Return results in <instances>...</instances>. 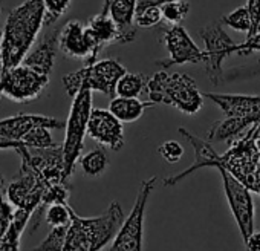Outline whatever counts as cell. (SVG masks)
Here are the masks:
<instances>
[{"instance_id":"cell-32","label":"cell","mask_w":260,"mask_h":251,"mask_svg":"<svg viewBox=\"0 0 260 251\" xmlns=\"http://www.w3.org/2000/svg\"><path fill=\"white\" fill-rule=\"evenodd\" d=\"M158 152L159 155L169 163V164H175L178 163L182 156H184V147L175 141V140H169V141H164L159 147H158Z\"/></svg>"},{"instance_id":"cell-24","label":"cell","mask_w":260,"mask_h":251,"mask_svg":"<svg viewBox=\"0 0 260 251\" xmlns=\"http://www.w3.org/2000/svg\"><path fill=\"white\" fill-rule=\"evenodd\" d=\"M22 143L26 147H31V149H48V147L57 146V143L54 141V138L51 135V129L45 128V125H37V128H32L22 138Z\"/></svg>"},{"instance_id":"cell-22","label":"cell","mask_w":260,"mask_h":251,"mask_svg":"<svg viewBox=\"0 0 260 251\" xmlns=\"http://www.w3.org/2000/svg\"><path fill=\"white\" fill-rule=\"evenodd\" d=\"M146 83H147V77L144 74L125 72L116 81L115 95L116 97H127V98H138L144 92Z\"/></svg>"},{"instance_id":"cell-3","label":"cell","mask_w":260,"mask_h":251,"mask_svg":"<svg viewBox=\"0 0 260 251\" xmlns=\"http://www.w3.org/2000/svg\"><path fill=\"white\" fill-rule=\"evenodd\" d=\"M144 92L149 101L173 106L187 115H196L204 107V95L188 74L158 71L147 78Z\"/></svg>"},{"instance_id":"cell-18","label":"cell","mask_w":260,"mask_h":251,"mask_svg":"<svg viewBox=\"0 0 260 251\" xmlns=\"http://www.w3.org/2000/svg\"><path fill=\"white\" fill-rule=\"evenodd\" d=\"M137 2L138 0H104L103 2L101 11L106 13L116 25L121 36V45L132 43L137 39Z\"/></svg>"},{"instance_id":"cell-1","label":"cell","mask_w":260,"mask_h":251,"mask_svg":"<svg viewBox=\"0 0 260 251\" xmlns=\"http://www.w3.org/2000/svg\"><path fill=\"white\" fill-rule=\"evenodd\" d=\"M43 0H25L10 11L0 34V61L4 72L23 61L43 28Z\"/></svg>"},{"instance_id":"cell-37","label":"cell","mask_w":260,"mask_h":251,"mask_svg":"<svg viewBox=\"0 0 260 251\" xmlns=\"http://www.w3.org/2000/svg\"><path fill=\"white\" fill-rule=\"evenodd\" d=\"M25 146L22 141H13V140H7L4 137H0V150H17L19 147Z\"/></svg>"},{"instance_id":"cell-39","label":"cell","mask_w":260,"mask_h":251,"mask_svg":"<svg viewBox=\"0 0 260 251\" xmlns=\"http://www.w3.org/2000/svg\"><path fill=\"white\" fill-rule=\"evenodd\" d=\"M2 74H4V71H2V61H0V78H2Z\"/></svg>"},{"instance_id":"cell-19","label":"cell","mask_w":260,"mask_h":251,"mask_svg":"<svg viewBox=\"0 0 260 251\" xmlns=\"http://www.w3.org/2000/svg\"><path fill=\"white\" fill-rule=\"evenodd\" d=\"M152 101H143L140 98H127V97H113L109 104V112L116 116L121 122H135L138 121L146 109L155 107Z\"/></svg>"},{"instance_id":"cell-27","label":"cell","mask_w":260,"mask_h":251,"mask_svg":"<svg viewBox=\"0 0 260 251\" xmlns=\"http://www.w3.org/2000/svg\"><path fill=\"white\" fill-rule=\"evenodd\" d=\"M69 225H61V227H51V231L48 233V236L42 240V243H39L37 246H34L29 251H61L64 239H66V231H68Z\"/></svg>"},{"instance_id":"cell-6","label":"cell","mask_w":260,"mask_h":251,"mask_svg":"<svg viewBox=\"0 0 260 251\" xmlns=\"http://www.w3.org/2000/svg\"><path fill=\"white\" fill-rule=\"evenodd\" d=\"M156 181L158 178L152 176L150 179L141 182L135 204L132 210H130L128 216L119 225L115 237L112 239V245L107 251H143L146 207L152 192L155 190Z\"/></svg>"},{"instance_id":"cell-26","label":"cell","mask_w":260,"mask_h":251,"mask_svg":"<svg viewBox=\"0 0 260 251\" xmlns=\"http://www.w3.org/2000/svg\"><path fill=\"white\" fill-rule=\"evenodd\" d=\"M72 0H43L45 5V17L43 26H54L58 19H61L71 8Z\"/></svg>"},{"instance_id":"cell-8","label":"cell","mask_w":260,"mask_h":251,"mask_svg":"<svg viewBox=\"0 0 260 251\" xmlns=\"http://www.w3.org/2000/svg\"><path fill=\"white\" fill-rule=\"evenodd\" d=\"M199 36L205 43V72L210 81L217 86L223 80V60L234 54L237 43L225 33L220 22H211L199 29Z\"/></svg>"},{"instance_id":"cell-20","label":"cell","mask_w":260,"mask_h":251,"mask_svg":"<svg viewBox=\"0 0 260 251\" xmlns=\"http://www.w3.org/2000/svg\"><path fill=\"white\" fill-rule=\"evenodd\" d=\"M251 125H254V122L248 118L225 116L222 119H217L208 131V143H222L233 140Z\"/></svg>"},{"instance_id":"cell-9","label":"cell","mask_w":260,"mask_h":251,"mask_svg":"<svg viewBox=\"0 0 260 251\" xmlns=\"http://www.w3.org/2000/svg\"><path fill=\"white\" fill-rule=\"evenodd\" d=\"M214 169H217L222 176L223 192H225L228 205L239 227L240 237L245 243V240L254 230V204H252L251 192L239 179H236L230 172H226L222 166L216 164Z\"/></svg>"},{"instance_id":"cell-15","label":"cell","mask_w":260,"mask_h":251,"mask_svg":"<svg viewBox=\"0 0 260 251\" xmlns=\"http://www.w3.org/2000/svg\"><path fill=\"white\" fill-rule=\"evenodd\" d=\"M37 125H45L48 129H64V121L36 113H19L14 116H8L0 119V137L13 141H22V138Z\"/></svg>"},{"instance_id":"cell-38","label":"cell","mask_w":260,"mask_h":251,"mask_svg":"<svg viewBox=\"0 0 260 251\" xmlns=\"http://www.w3.org/2000/svg\"><path fill=\"white\" fill-rule=\"evenodd\" d=\"M170 2H178V0H138L137 2V7H162L166 4H170Z\"/></svg>"},{"instance_id":"cell-36","label":"cell","mask_w":260,"mask_h":251,"mask_svg":"<svg viewBox=\"0 0 260 251\" xmlns=\"http://www.w3.org/2000/svg\"><path fill=\"white\" fill-rule=\"evenodd\" d=\"M243 245L246 251H260V227L257 230H252Z\"/></svg>"},{"instance_id":"cell-14","label":"cell","mask_w":260,"mask_h":251,"mask_svg":"<svg viewBox=\"0 0 260 251\" xmlns=\"http://www.w3.org/2000/svg\"><path fill=\"white\" fill-rule=\"evenodd\" d=\"M86 135L98 143L101 147L118 152L124 146V128L122 122L113 116L109 109H93L90 110L87 121Z\"/></svg>"},{"instance_id":"cell-2","label":"cell","mask_w":260,"mask_h":251,"mask_svg":"<svg viewBox=\"0 0 260 251\" xmlns=\"http://www.w3.org/2000/svg\"><path fill=\"white\" fill-rule=\"evenodd\" d=\"M122 221L124 213L116 201L93 217H81L71 208V222L61 251H101L112 242Z\"/></svg>"},{"instance_id":"cell-13","label":"cell","mask_w":260,"mask_h":251,"mask_svg":"<svg viewBox=\"0 0 260 251\" xmlns=\"http://www.w3.org/2000/svg\"><path fill=\"white\" fill-rule=\"evenodd\" d=\"M58 51L74 60H83L86 65L96 61L103 51L95 39L87 31V26L80 20H69L61 26L58 37Z\"/></svg>"},{"instance_id":"cell-17","label":"cell","mask_w":260,"mask_h":251,"mask_svg":"<svg viewBox=\"0 0 260 251\" xmlns=\"http://www.w3.org/2000/svg\"><path fill=\"white\" fill-rule=\"evenodd\" d=\"M60 31L61 26H55L52 29H49L43 39L34 46L31 48V51L26 54V57L23 58V65L34 69L36 72L49 77L54 71V65H55V57L58 52V37H60Z\"/></svg>"},{"instance_id":"cell-10","label":"cell","mask_w":260,"mask_h":251,"mask_svg":"<svg viewBox=\"0 0 260 251\" xmlns=\"http://www.w3.org/2000/svg\"><path fill=\"white\" fill-rule=\"evenodd\" d=\"M46 187L48 185L42 181L37 172L22 161L17 176L7 187V198L11 205H14L17 210L29 213L32 217L34 211L42 202Z\"/></svg>"},{"instance_id":"cell-40","label":"cell","mask_w":260,"mask_h":251,"mask_svg":"<svg viewBox=\"0 0 260 251\" xmlns=\"http://www.w3.org/2000/svg\"><path fill=\"white\" fill-rule=\"evenodd\" d=\"M258 31H260V23H258V28H257V33H258Z\"/></svg>"},{"instance_id":"cell-28","label":"cell","mask_w":260,"mask_h":251,"mask_svg":"<svg viewBox=\"0 0 260 251\" xmlns=\"http://www.w3.org/2000/svg\"><path fill=\"white\" fill-rule=\"evenodd\" d=\"M220 23L225 25V26H230L234 31L248 34L249 28H251V22H249V14L246 11V7H239L234 11L225 14L220 19Z\"/></svg>"},{"instance_id":"cell-41","label":"cell","mask_w":260,"mask_h":251,"mask_svg":"<svg viewBox=\"0 0 260 251\" xmlns=\"http://www.w3.org/2000/svg\"><path fill=\"white\" fill-rule=\"evenodd\" d=\"M0 16H2V7H0Z\"/></svg>"},{"instance_id":"cell-21","label":"cell","mask_w":260,"mask_h":251,"mask_svg":"<svg viewBox=\"0 0 260 251\" xmlns=\"http://www.w3.org/2000/svg\"><path fill=\"white\" fill-rule=\"evenodd\" d=\"M86 26L101 49L109 45H121L119 31H118L116 25L113 23V20L106 13L101 11L100 14L93 16Z\"/></svg>"},{"instance_id":"cell-11","label":"cell","mask_w":260,"mask_h":251,"mask_svg":"<svg viewBox=\"0 0 260 251\" xmlns=\"http://www.w3.org/2000/svg\"><path fill=\"white\" fill-rule=\"evenodd\" d=\"M162 43L169 52V57L158 60L156 65L162 69H169L175 65H198L204 63L205 54L190 37L187 29L181 25H173L169 29H164Z\"/></svg>"},{"instance_id":"cell-31","label":"cell","mask_w":260,"mask_h":251,"mask_svg":"<svg viewBox=\"0 0 260 251\" xmlns=\"http://www.w3.org/2000/svg\"><path fill=\"white\" fill-rule=\"evenodd\" d=\"M14 217V210L11 204L4 199V176L0 173V242L5 237Z\"/></svg>"},{"instance_id":"cell-23","label":"cell","mask_w":260,"mask_h":251,"mask_svg":"<svg viewBox=\"0 0 260 251\" xmlns=\"http://www.w3.org/2000/svg\"><path fill=\"white\" fill-rule=\"evenodd\" d=\"M80 166L86 176H100L109 166V156L104 149L96 147L80 158Z\"/></svg>"},{"instance_id":"cell-29","label":"cell","mask_w":260,"mask_h":251,"mask_svg":"<svg viewBox=\"0 0 260 251\" xmlns=\"http://www.w3.org/2000/svg\"><path fill=\"white\" fill-rule=\"evenodd\" d=\"M45 221L51 227H61L69 225L71 222V207L66 204H51L43 211Z\"/></svg>"},{"instance_id":"cell-33","label":"cell","mask_w":260,"mask_h":251,"mask_svg":"<svg viewBox=\"0 0 260 251\" xmlns=\"http://www.w3.org/2000/svg\"><path fill=\"white\" fill-rule=\"evenodd\" d=\"M260 75V60L257 61L255 66H243V68H236L230 69L228 72H223V80L222 81H237V80H248Z\"/></svg>"},{"instance_id":"cell-5","label":"cell","mask_w":260,"mask_h":251,"mask_svg":"<svg viewBox=\"0 0 260 251\" xmlns=\"http://www.w3.org/2000/svg\"><path fill=\"white\" fill-rule=\"evenodd\" d=\"M127 71L125 68L112 58L96 60L93 63L86 65L84 68L69 72L63 77V86L66 93L72 98L78 90L87 89L92 92H101L107 97L115 95V86L121 75Z\"/></svg>"},{"instance_id":"cell-34","label":"cell","mask_w":260,"mask_h":251,"mask_svg":"<svg viewBox=\"0 0 260 251\" xmlns=\"http://www.w3.org/2000/svg\"><path fill=\"white\" fill-rule=\"evenodd\" d=\"M245 7H246V11L249 14V22H251L249 33L246 34V39H249L257 33L258 23H260V0H246Z\"/></svg>"},{"instance_id":"cell-12","label":"cell","mask_w":260,"mask_h":251,"mask_svg":"<svg viewBox=\"0 0 260 251\" xmlns=\"http://www.w3.org/2000/svg\"><path fill=\"white\" fill-rule=\"evenodd\" d=\"M22 161L31 166L46 185H54L60 182H68L64 176L63 149L61 146H54L48 149H31L22 146L16 150Z\"/></svg>"},{"instance_id":"cell-16","label":"cell","mask_w":260,"mask_h":251,"mask_svg":"<svg viewBox=\"0 0 260 251\" xmlns=\"http://www.w3.org/2000/svg\"><path fill=\"white\" fill-rule=\"evenodd\" d=\"M204 97L217 104L225 116L248 118L254 124H260V95L207 92Z\"/></svg>"},{"instance_id":"cell-7","label":"cell","mask_w":260,"mask_h":251,"mask_svg":"<svg viewBox=\"0 0 260 251\" xmlns=\"http://www.w3.org/2000/svg\"><path fill=\"white\" fill-rule=\"evenodd\" d=\"M49 80V77L20 63L2 74L0 97H7L14 103H31L42 95Z\"/></svg>"},{"instance_id":"cell-30","label":"cell","mask_w":260,"mask_h":251,"mask_svg":"<svg viewBox=\"0 0 260 251\" xmlns=\"http://www.w3.org/2000/svg\"><path fill=\"white\" fill-rule=\"evenodd\" d=\"M162 22V14L159 7H137L135 25L137 28H153Z\"/></svg>"},{"instance_id":"cell-35","label":"cell","mask_w":260,"mask_h":251,"mask_svg":"<svg viewBox=\"0 0 260 251\" xmlns=\"http://www.w3.org/2000/svg\"><path fill=\"white\" fill-rule=\"evenodd\" d=\"M252 52H260V31L255 33L252 37L246 39L243 43H239L234 51V54L237 55H249Z\"/></svg>"},{"instance_id":"cell-25","label":"cell","mask_w":260,"mask_h":251,"mask_svg":"<svg viewBox=\"0 0 260 251\" xmlns=\"http://www.w3.org/2000/svg\"><path fill=\"white\" fill-rule=\"evenodd\" d=\"M188 13H190V4L187 0H178V2H170L161 7L162 20L170 26L181 25L188 16Z\"/></svg>"},{"instance_id":"cell-4","label":"cell","mask_w":260,"mask_h":251,"mask_svg":"<svg viewBox=\"0 0 260 251\" xmlns=\"http://www.w3.org/2000/svg\"><path fill=\"white\" fill-rule=\"evenodd\" d=\"M72 98V106L68 119L64 121V141L61 144L66 179H69L72 175L75 163L80 160L81 150L84 147L87 121L92 110V90H78Z\"/></svg>"}]
</instances>
